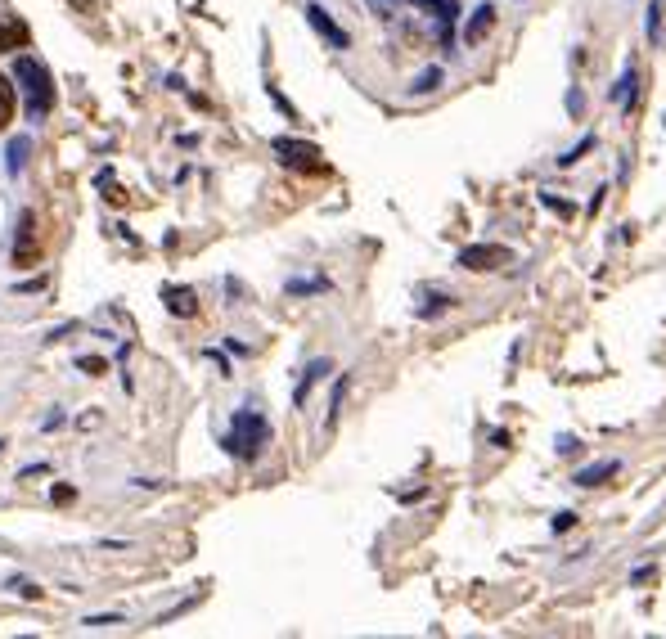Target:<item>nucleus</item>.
<instances>
[{"mask_svg":"<svg viewBox=\"0 0 666 639\" xmlns=\"http://www.w3.org/2000/svg\"><path fill=\"white\" fill-rule=\"evenodd\" d=\"M27 41H32V32H27V23H23V18H14V14H0V54H9V50H23Z\"/></svg>","mask_w":666,"mask_h":639,"instance_id":"obj_8","label":"nucleus"},{"mask_svg":"<svg viewBox=\"0 0 666 639\" xmlns=\"http://www.w3.org/2000/svg\"><path fill=\"white\" fill-rule=\"evenodd\" d=\"M621 473V459H603V464H590V468H581V473L572 477L576 486H603L608 477H617Z\"/></svg>","mask_w":666,"mask_h":639,"instance_id":"obj_12","label":"nucleus"},{"mask_svg":"<svg viewBox=\"0 0 666 639\" xmlns=\"http://www.w3.org/2000/svg\"><path fill=\"white\" fill-rule=\"evenodd\" d=\"M14 266H32L36 261V216L32 212H23L18 216V234H14Z\"/></svg>","mask_w":666,"mask_h":639,"instance_id":"obj_7","label":"nucleus"},{"mask_svg":"<svg viewBox=\"0 0 666 639\" xmlns=\"http://www.w3.org/2000/svg\"><path fill=\"white\" fill-rule=\"evenodd\" d=\"M266 441H270L266 414H261V410H234V419H230V428H225L221 446H225V455H234V459H243V464H252V459L266 450Z\"/></svg>","mask_w":666,"mask_h":639,"instance_id":"obj_1","label":"nucleus"},{"mask_svg":"<svg viewBox=\"0 0 666 639\" xmlns=\"http://www.w3.org/2000/svg\"><path fill=\"white\" fill-rule=\"evenodd\" d=\"M491 27H495V5H491V0H482V5H477V9H473V14H468V27H464V41H468V45H477V41H482V36H486V32H491Z\"/></svg>","mask_w":666,"mask_h":639,"instance_id":"obj_10","label":"nucleus"},{"mask_svg":"<svg viewBox=\"0 0 666 639\" xmlns=\"http://www.w3.org/2000/svg\"><path fill=\"white\" fill-rule=\"evenodd\" d=\"M329 288V279H288V293L302 297V293H324Z\"/></svg>","mask_w":666,"mask_h":639,"instance_id":"obj_20","label":"nucleus"},{"mask_svg":"<svg viewBox=\"0 0 666 639\" xmlns=\"http://www.w3.org/2000/svg\"><path fill=\"white\" fill-rule=\"evenodd\" d=\"M162 302H167V311L180 315V320L198 315V293H194V288H162Z\"/></svg>","mask_w":666,"mask_h":639,"instance_id":"obj_11","label":"nucleus"},{"mask_svg":"<svg viewBox=\"0 0 666 639\" xmlns=\"http://www.w3.org/2000/svg\"><path fill=\"white\" fill-rule=\"evenodd\" d=\"M572 527H576V513H572V509L554 513V531H572Z\"/></svg>","mask_w":666,"mask_h":639,"instance_id":"obj_23","label":"nucleus"},{"mask_svg":"<svg viewBox=\"0 0 666 639\" xmlns=\"http://www.w3.org/2000/svg\"><path fill=\"white\" fill-rule=\"evenodd\" d=\"M27 135H18V140H9V153H5V167H9V176H18V171L27 167Z\"/></svg>","mask_w":666,"mask_h":639,"instance_id":"obj_15","label":"nucleus"},{"mask_svg":"<svg viewBox=\"0 0 666 639\" xmlns=\"http://www.w3.org/2000/svg\"><path fill=\"white\" fill-rule=\"evenodd\" d=\"M14 77L27 86V117H32V122H41V117L54 108V81H50V68H45L41 59H32V54H18Z\"/></svg>","mask_w":666,"mask_h":639,"instance_id":"obj_2","label":"nucleus"},{"mask_svg":"<svg viewBox=\"0 0 666 639\" xmlns=\"http://www.w3.org/2000/svg\"><path fill=\"white\" fill-rule=\"evenodd\" d=\"M594 149V135H581V144H572V149H567V153H558V167H576V162H581L585 158V153H590Z\"/></svg>","mask_w":666,"mask_h":639,"instance_id":"obj_18","label":"nucleus"},{"mask_svg":"<svg viewBox=\"0 0 666 639\" xmlns=\"http://www.w3.org/2000/svg\"><path fill=\"white\" fill-rule=\"evenodd\" d=\"M14 77H0V126L14 122Z\"/></svg>","mask_w":666,"mask_h":639,"instance_id":"obj_16","label":"nucleus"},{"mask_svg":"<svg viewBox=\"0 0 666 639\" xmlns=\"http://www.w3.org/2000/svg\"><path fill=\"white\" fill-rule=\"evenodd\" d=\"M77 365L86 369V374H104V369H108V365H104V360H99V356H81Z\"/></svg>","mask_w":666,"mask_h":639,"instance_id":"obj_24","label":"nucleus"},{"mask_svg":"<svg viewBox=\"0 0 666 639\" xmlns=\"http://www.w3.org/2000/svg\"><path fill=\"white\" fill-rule=\"evenodd\" d=\"M662 9H666V0H648V18H644V32H648V41H662Z\"/></svg>","mask_w":666,"mask_h":639,"instance_id":"obj_17","label":"nucleus"},{"mask_svg":"<svg viewBox=\"0 0 666 639\" xmlns=\"http://www.w3.org/2000/svg\"><path fill=\"white\" fill-rule=\"evenodd\" d=\"M117 621H122V617L113 612V617H86V626H117Z\"/></svg>","mask_w":666,"mask_h":639,"instance_id":"obj_27","label":"nucleus"},{"mask_svg":"<svg viewBox=\"0 0 666 639\" xmlns=\"http://www.w3.org/2000/svg\"><path fill=\"white\" fill-rule=\"evenodd\" d=\"M450 306H455V293H441V288H432V293L423 297V306H414V315H419V320H437V315H446Z\"/></svg>","mask_w":666,"mask_h":639,"instance_id":"obj_13","label":"nucleus"},{"mask_svg":"<svg viewBox=\"0 0 666 639\" xmlns=\"http://www.w3.org/2000/svg\"><path fill=\"white\" fill-rule=\"evenodd\" d=\"M68 500H77V491L72 486H54V504H68Z\"/></svg>","mask_w":666,"mask_h":639,"instance_id":"obj_26","label":"nucleus"},{"mask_svg":"<svg viewBox=\"0 0 666 639\" xmlns=\"http://www.w3.org/2000/svg\"><path fill=\"white\" fill-rule=\"evenodd\" d=\"M455 261L464 270H473V275H482V270L513 266V248H504V243H468V248H459Z\"/></svg>","mask_w":666,"mask_h":639,"instance_id":"obj_4","label":"nucleus"},{"mask_svg":"<svg viewBox=\"0 0 666 639\" xmlns=\"http://www.w3.org/2000/svg\"><path fill=\"white\" fill-rule=\"evenodd\" d=\"M270 153H275V158L284 162L288 171H302V176H324V171H329L324 153L315 149L311 140H293V135H275V140H270Z\"/></svg>","mask_w":666,"mask_h":639,"instance_id":"obj_3","label":"nucleus"},{"mask_svg":"<svg viewBox=\"0 0 666 639\" xmlns=\"http://www.w3.org/2000/svg\"><path fill=\"white\" fill-rule=\"evenodd\" d=\"M441 86V68H428V72H423V77H414V95H428V90H437Z\"/></svg>","mask_w":666,"mask_h":639,"instance_id":"obj_21","label":"nucleus"},{"mask_svg":"<svg viewBox=\"0 0 666 639\" xmlns=\"http://www.w3.org/2000/svg\"><path fill=\"white\" fill-rule=\"evenodd\" d=\"M635 99H639V72H635V63H626V68H621V77H617V86H612V104H621L630 113V108H635Z\"/></svg>","mask_w":666,"mask_h":639,"instance_id":"obj_9","label":"nucleus"},{"mask_svg":"<svg viewBox=\"0 0 666 639\" xmlns=\"http://www.w3.org/2000/svg\"><path fill=\"white\" fill-rule=\"evenodd\" d=\"M347 387H351V374H342V378H338V383H333V401H329V419H324V423H329V428H333V423H338V410H342V396H347Z\"/></svg>","mask_w":666,"mask_h":639,"instance_id":"obj_19","label":"nucleus"},{"mask_svg":"<svg viewBox=\"0 0 666 639\" xmlns=\"http://www.w3.org/2000/svg\"><path fill=\"white\" fill-rule=\"evenodd\" d=\"M329 360H311V365H306V374H302V383H297V392H293V405H306V396H311V387L320 383L324 374H329Z\"/></svg>","mask_w":666,"mask_h":639,"instance_id":"obj_14","label":"nucleus"},{"mask_svg":"<svg viewBox=\"0 0 666 639\" xmlns=\"http://www.w3.org/2000/svg\"><path fill=\"white\" fill-rule=\"evenodd\" d=\"M72 5H77V9H86V14H90V9H95V5H90V0H72Z\"/></svg>","mask_w":666,"mask_h":639,"instance_id":"obj_29","label":"nucleus"},{"mask_svg":"<svg viewBox=\"0 0 666 639\" xmlns=\"http://www.w3.org/2000/svg\"><path fill=\"white\" fill-rule=\"evenodd\" d=\"M306 23H311L315 32H320L324 41L333 45V50H347V45H351L347 27H338V23H333V14H329V9H324V5H306Z\"/></svg>","mask_w":666,"mask_h":639,"instance_id":"obj_6","label":"nucleus"},{"mask_svg":"<svg viewBox=\"0 0 666 639\" xmlns=\"http://www.w3.org/2000/svg\"><path fill=\"white\" fill-rule=\"evenodd\" d=\"M540 203H545V207H554L558 216H572V203H567V198H554L549 189H540Z\"/></svg>","mask_w":666,"mask_h":639,"instance_id":"obj_22","label":"nucleus"},{"mask_svg":"<svg viewBox=\"0 0 666 639\" xmlns=\"http://www.w3.org/2000/svg\"><path fill=\"white\" fill-rule=\"evenodd\" d=\"M369 5H383V0H369ZM414 5L423 9V14L437 18V36L441 45L455 41V18H459V0H414Z\"/></svg>","mask_w":666,"mask_h":639,"instance_id":"obj_5","label":"nucleus"},{"mask_svg":"<svg viewBox=\"0 0 666 639\" xmlns=\"http://www.w3.org/2000/svg\"><path fill=\"white\" fill-rule=\"evenodd\" d=\"M14 590L23 594V599H41V585H32V581H14Z\"/></svg>","mask_w":666,"mask_h":639,"instance_id":"obj_25","label":"nucleus"},{"mask_svg":"<svg viewBox=\"0 0 666 639\" xmlns=\"http://www.w3.org/2000/svg\"><path fill=\"white\" fill-rule=\"evenodd\" d=\"M554 446H558V450H563V455H572V450H576V437H558V441H554Z\"/></svg>","mask_w":666,"mask_h":639,"instance_id":"obj_28","label":"nucleus"}]
</instances>
